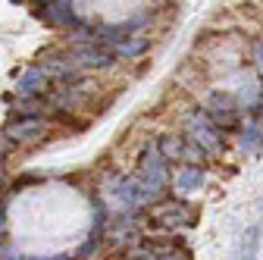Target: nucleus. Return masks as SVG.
<instances>
[{
	"mask_svg": "<svg viewBox=\"0 0 263 260\" xmlns=\"http://www.w3.org/2000/svg\"><path fill=\"white\" fill-rule=\"evenodd\" d=\"M107 191H113L125 207H144L157 198V191L147 188L141 179H113V182H107Z\"/></svg>",
	"mask_w": 263,
	"mask_h": 260,
	"instance_id": "nucleus-1",
	"label": "nucleus"
},
{
	"mask_svg": "<svg viewBox=\"0 0 263 260\" xmlns=\"http://www.w3.org/2000/svg\"><path fill=\"white\" fill-rule=\"evenodd\" d=\"M188 132H191L194 144L201 151H219L222 147V132L210 119V113H191L188 116Z\"/></svg>",
	"mask_w": 263,
	"mask_h": 260,
	"instance_id": "nucleus-2",
	"label": "nucleus"
},
{
	"mask_svg": "<svg viewBox=\"0 0 263 260\" xmlns=\"http://www.w3.org/2000/svg\"><path fill=\"white\" fill-rule=\"evenodd\" d=\"M138 173H141V182H144L147 188H154L157 194L163 191V185H166V160H163V154H160V147H157V141L144 147V154H141V166H138Z\"/></svg>",
	"mask_w": 263,
	"mask_h": 260,
	"instance_id": "nucleus-3",
	"label": "nucleus"
},
{
	"mask_svg": "<svg viewBox=\"0 0 263 260\" xmlns=\"http://www.w3.org/2000/svg\"><path fill=\"white\" fill-rule=\"evenodd\" d=\"M194 222V210L188 207V204H182V201H173V204H163V207H157V213H154V226H160V229H185V226H191Z\"/></svg>",
	"mask_w": 263,
	"mask_h": 260,
	"instance_id": "nucleus-4",
	"label": "nucleus"
},
{
	"mask_svg": "<svg viewBox=\"0 0 263 260\" xmlns=\"http://www.w3.org/2000/svg\"><path fill=\"white\" fill-rule=\"evenodd\" d=\"M41 132H44V119H38V116H25V119L7 125V138L10 141H35Z\"/></svg>",
	"mask_w": 263,
	"mask_h": 260,
	"instance_id": "nucleus-5",
	"label": "nucleus"
},
{
	"mask_svg": "<svg viewBox=\"0 0 263 260\" xmlns=\"http://www.w3.org/2000/svg\"><path fill=\"white\" fill-rule=\"evenodd\" d=\"M210 104H213V116H210V119H213L219 128L235 122V104L229 101V97H222V94H213V101H210Z\"/></svg>",
	"mask_w": 263,
	"mask_h": 260,
	"instance_id": "nucleus-6",
	"label": "nucleus"
},
{
	"mask_svg": "<svg viewBox=\"0 0 263 260\" xmlns=\"http://www.w3.org/2000/svg\"><path fill=\"white\" fill-rule=\"evenodd\" d=\"M44 16H47V22H53V25H69V28L79 22V19H76L72 4H47Z\"/></svg>",
	"mask_w": 263,
	"mask_h": 260,
	"instance_id": "nucleus-7",
	"label": "nucleus"
},
{
	"mask_svg": "<svg viewBox=\"0 0 263 260\" xmlns=\"http://www.w3.org/2000/svg\"><path fill=\"white\" fill-rule=\"evenodd\" d=\"M204 185V170L201 166H185L179 176H176V188L179 191H197V188H201Z\"/></svg>",
	"mask_w": 263,
	"mask_h": 260,
	"instance_id": "nucleus-8",
	"label": "nucleus"
},
{
	"mask_svg": "<svg viewBox=\"0 0 263 260\" xmlns=\"http://www.w3.org/2000/svg\"><path fill=\"white\" fill-rule=\"evenodd\" d=\"M44 69L41 66H31L22 79H19V94H25V97H31V94H38L41 91V85H44Z\"/></svg>",
	"mask_w": 263,
	"mask_h": 260,
	"instance_id": "nucleus-9",
	"label": "nucleus"
},
{
	"mask_svg": "<svg viewBox=\"0 0 263 260\" xmlns=\"http://www.w3.org/2000/svg\"><path fill=\"white\" fill-rule=\"evenodd\" d=\"M144 254H147L151 260H188V251H179V248H173V245H147ZM147 257H144V260H147Z\"/></svg>",
	"mask_w": 263,
	"mask_h": 260,
	"instance_id": "nucleus-10",
	"label": "nucleus"
},
{
	"mask_svg": "<svg viewBox=\"0 0 263 260\" xmlns=\"http://www.w3.org/2000/svg\"><path fill=\"white\" fill-rule=\"evenodd\" d=\"M241 151H248V154H254V151H260V144H263V128L257 125V122H251V125H245V132H241Z\"/></svg>",
	"mask_w": 263,
	"mask_h": 260,
	"instance_id": "nucleus-11",
	"label": "nucleus"
},
{
	"mask_svg": "<svg viewBox=\"0 0 263 260\" xmlns=\"http://www.w3.org/2000/svg\"><path fill=\"white\" fill-rule=\"evenodd\" d=\"M157 147H160V154H163V160H166V163L185 154V144H182L179 138H170V135H163V138L157 141Z\"/></svg>",
	"mask_w": 263,
	"mask_h": 260,
	"instance_id": "nucleus-12",
	"label": "nucleus"
},
{
	"mask_svg": "<svg viewBox=\"0 0 263 260\" xmlns=\"http://www.w3.org/2000/svg\"><path fill=\"white\" fill-rule=\"evenodd\" d=\"M147 47V41L144 38H135V41H119V44H113V57H138L141 50Z\"/></svg>",
	"mask_w": 263,
	"mask_h": 260,
	"instance_id": "nucleus-13",
	"label": "nucleus"
},
{
	"mask_svg": "<svg viewBox=\"0 0 263 260\" xmlns=\"http://www.w3.org/2000/svg\"><path fill=\"white\" fill-rule=\"evenodd\" d=\"M254 53H257V66H260V72H263V41L254 44Z\"/></svg>",
	"mask_w": 263,
	"mask_h": 260,
	"instance_id": "nucleus-14",
	"label": "nucleus"
},
{
	"mask_svg": "<svg viewBox=\"0 0 263 260\" xmlns=\"http://www.w3.org/2000/svg\"><path fill=\"white\" fill-rule=\"evenodd\" d=\"M4 260H22V257H19L13 248H4Z\"/></svg>",
	"mask_w": 263,
	"mask_h": 260,
	"instance_id": "nucleus-15",
	"label": "nucleus"
},
{
	"mask_svg": "<svg viewBox=\"0 0 263 260\" xmlns=\"http://www.w3.org/2000/svg\"><path fill=\"white\" fill-rule=\"evenodd\" d=\"M0 185H4V173H0Z\"/></svg>",
	"mask_w": 263,
	"mask_h": 260,
	"instance_id": "nucleus-16",
	"label": "nucleus"
}]
</instances>
